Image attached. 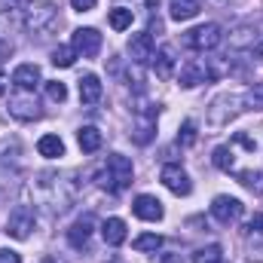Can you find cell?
Segmentation results:
<instances>
[{
    "mask_svg": "<svg viewBox=\"0 0 263 263\" xmlns=\"http://www.w3.org/2000/svg\"><path fill=\"white\" fill-rule=\"evenodd\" d=\"M92 227H95L92 214H83L80 220H73V227L67 230V242H70V248H86L89 239H92Z\"/></svg>",
    "mask_w": 263,
    "mask_h": 263,
    "instance_id": "4fadbf2b",
    "label": "cell"
},
{
    "mask_svg": "<svg viewBox=\"0 0 263 263\" xmlns=\"http://www.w3.org/2000/svg\"><path fill=\"white\" fill-rule=\"evenodd\" d=\"M37 150H40V156H46V159H59V156H65V141H62L59 135H43V138L37 141Z\"/></svg>",
    "mask_w": 263,
    "mask_h": 263,
    "instance_id": "ffe728a7",
    "label": "cell"
},
{
    "mask_svg": "<svg viewBox=\"0 0 263 263\" xmlns=\"http://www.w3.org/2000/svg\"><path fill=\"white\" fill-rule=\"evenodd\" d=\"M6 55H12V43H0V59H6Z\"/></svg>",
    "mask_w": 263,
    "mask_h": 263,
    "instance_id": "e575fe53",
    "label": "cell"
},
{
    "mask_svg": "<svg viewBox=\"0 0 263 263\" xmlns=\"http://www.w3.org/2000/svg\"><path fill=\"white\" fill-rule=\"evenodd\" d=\"M242 110H245V98L223 92V95L211 98V104H208V110H205V120H208L211 129H223V126H230Z\"/></svg>",
    "mask_w": 263,
    "mask_h": 263,
    "instance_id": "3957f363",
    "label": "cell"
},
{
    "mask_svg": "<svg viewBox=\"0 0 263 263\" xmlns=\"http://www.w3.org/2000/svg\"><path fill=\"white\" fill-rule=\"evenodd\" d=\"M0 263H22V254L12 248H0Z\"/></svg>",
    "mask_w": 263,
    "mask_h": 263,
    "instance_id": "4dcf8cb0",
    "label": "cell"
},
{
    "mask_svg": "<svg viewBox=\"0 0 263 263\" xmlns=\"http://www.w3.org/2000/svg\"><path fill=\"white\" fill-rule=\"evenodd\" d=\"M12 83L18 89H25V92H34L40 86V67L37 65H18L12 70Z\"/></svg>",
    "mask_w": 263,
    "mask_h": 263,
    "instance_id": "9a60e30c",
    "label": "cell"
},
{
    "mask_svg": "<svg viewBox=\"0 0 263 263\" xmlns=\"http://www.w3.org/2000/svg\"><path fill=\"white\" fill-rule=\"evenodd\" d=\"M34 227H37V214H34L31 205H15V208L9 211V217H6V236H12V239H18V242L31 239Z\"/></svg>",
    "mask_w": 263,
    "mask_h": 263,
    "instance_id": "5b68a950",
    "label": "cell"
},
{
    "mask_svg": "<svg viewBox=\"0 0 263 263\" xmlns=\"http://www.w3.org/2000/svg\"><path fill=\"white\" fill-rule=\"evenodd\" d=\"M168 9L175 22H190L199 15V0H168Z\"/></svg>",
    "mask_w": 263,
    "mask_h": 263,
    "instance_id": "d6986e66",
    "label": "cell"
},
{
    "mask_svg": "<svg viewBox=\"0 0 263 263\" xmlns=\"http://www.w3.org/2000/svg\"><path fill=\"white\" fill-rule=\"evenodd\" d=\"M159 181L175 193V196H190V190H193V181H190V175L181 168V165H175V162H168V165H162V172H159Z\"/></svg>",
    "mask_w": 263,
    "mask_h": 263,
    "instance_id": "9c48e42d",
    "label": "cell"
},
{
    "mask_svg": "<svg viewBox=\"0 0 263 263\" xmlns=\"http://www.w3.org/2000/svg\"><path fill=\"white\" fill-rule=\"evenodd\" d=\"M135 178V168H132V159L123 153H110L104 168L98 172V184L107 190V193H123Z\"/></svg>",
    "mask_w": 263,
    "mask_h": 263,
    "instance_id": "6da1fadb",
    "label": "cell"
},
{
    "mask_svg": "<svg viewBox=\"0 0 263 263\" xmlns=\"http://www.w3.org/2000/svg\"><path fill=\"white\" fill-rule=\"evenodd\" d=\"M220 263H227V260H220Z\"/></svg>",
    "mask_w": 263,
    "mask_h": 263,
    "instance_id": "f35d334b",
    "label": "cell"
},
{
    "mask_svg": "<svg viewBox=\"0 0 263 263\" xmlns=\"http://www.w3.org/2000/svg\"><path fill=\"white\" fill-rule=\"evenodd\" d=\"M6 6H22L18 0H0V12H6Z\"/></svg>",
    "mask_w": 263,
    "mask_h": 263,
    "instance_id": "d590c367",
    "label": "cell"
},
{
    "mask_svg": "<svg viewBox=\"0 0 263 263\" xmlns=\"http://www.w3.org/2000/svg\"><path fill=\"white\" fill-rule=\"evenodd\" d=\"M73 62H77L73 46H59V49H52V65L55 67H70Z\"/></svg>",
    "mask_w": 263,
    "mask_h": 263,
    "instance_id": "4316f807",
    "label": "cell"
},
{
    "mask_svg": "<svg viewBox=\"0 0 263 263\" xmlns=\"http://www.w3.org/2000/svg\"><path fill=\"white\" fill-rule=\"evenodd\" d=\"M95 3H98V0H70V6H73L77 12H92Z\"/></svg>",
    "mask_w": 263,
    "mask_h": 263,
    "instance_id": "1f68e13d",
    "label": "cell"
},
{
    "mask_svg": "<svg viewBox=\"0 0 263 263\" xmlns=\"http://www.w3.org/2000/svg\"><path fill=\"white\" fill-rule=\"evenodd\" d=\"M132 211H135V217H141V220H147V223H156V220H162V214H165V208H162V202L156 196H150V193H141V196L132 202Z\"/></svg>",
    "mask_w": 263,
    "mask_h": 263,
    "instance_id": "8fae6325",
    "label": "cell"
},
{
    "mask_svg": "<svg viewBox=\"0 0 263 263\" xmlns=\"http://www.w3.org/2000/svg\"><path fill=\"white\" fill-rule=\"evenodd\" d=\"M257 55H260V59H263V40H260V43H257Z\"/></svg>",
    "mask_w": 263,
    "mask_h": 263,
    "instance_id": "74e56055",
    "label": "cell"
},
{
    "mask_svg": "<svg viewBox=\"0 0 263 263\" xmlns=\"http://www.w3.org/2000/svg\"><path fill=\"white\" fill-rule=\"evenodd\" d=\"M242 98H245V107H248V110H263V83H257V86H254L251 92H245Z\"/></svg>",
    "mask_w": 263,
    "mask_h": 263,
    "instance_id": "83f0119b",
    "label": "cell"
},
{
    "mask_svg": "<svg viewBox=\"0 0 263 263\" xmlns=\"http://www.w3.org/2000/svg\"><path fill=\"white\" fill-rule=\"evenodd\" d=\"M156 59H153V67H156V73L162 77V80H168L172 73H175V65H178V59H175V49L172 46H162L159 52H153Z\"/></svg>",
    "mask_w": 263,
    "mask_h": 263,
    "instance_id": "ac0fdd59",
    "label": "cell"
},
{
    "mask_svg": "<svg viewBox=\"0 0 263 263\" xmlns=\"http://www.w3.org/2000/svg\"><path fill=\"white\" fill-rule=\"evenodd\" d=\"M242 211H245V205L236 196H214V202H211V217L217 223H227V227L236 223L242 217Z\"/></svg>",
    "mask_w": 263,
    "mask_h": 263,
    "instance_id": "30bf717a",
    "label": "cell"
},
{
    "mask_svg": "<svg viewBox=\"0 0 263 263\" xmlns=\"http://www.w3.org/2000/svg\"><path fill=\"white\" fill-rule=\"evenodd\" d=\"M159 248H162V236H156V233H144L135 239V251H141V254H156Z\"/></svg>",
    "mask_w": 263,
    "mask_h": 263,
    "instance_id": "7402d4cb",
    "label": "cell"
},
{
    "mask_svg": "<svg viewBox=\"0 0 263 263\" xmlns=\"http://www.w3.org/2000/svg\"><path fill=\"white\" fill-rule=\"evenodd\" d=\"M101 34H98V28H77L73 31V40H70V46H73V52L80 55V59H95L98 52H101Z\"/></svg>",
    "mask_w": 263,
    "mask_h": 263,
    "instance_id": "ba28073f",
    "label": "cell"
},
{
    "mask_svg": "<svg viewBox=\"0 0 263 263\" xmlns=\"http://www.w3.org/2000/svg\"><path fill=\"white\" fill-rule=\"evenodd\" d=\"M101 80L95 77V73H86V77H80V101L83 104H98L101 101Z\"/></svg>",
    "mask_w": 263,
    "mask_h": 263,
    "instance_id": "2e32d148",
    "label": "cell"
},
{
    "mask_svg": "<svg viewBox=\"0 0 263 263\" xmlns=\"http://www.w3.org/2000/svg\"><path fill=\"white\" fill-rule=\"evenodd\" d=\"M6 89H9V80H6V73H3V70H0V98H3V95H6Z\"/></svg>",
    "mask_w": 263,
    "mask_h": 263,
    "instance_id": "836d02e7",
    "label": "cell"
},
{
    "mask_svg": "<svg viewBox=\"0 0 263 263\" xmlns=\"http://www.w3.org/2000/svg\"><path fill=\"white\" fill-rule=\"evenodd\" d=\"M254 34H257V31H251V28H236V31L230 34V46H233V49H254V46L260 43Z\"/></svg>",
    "mask_w": 263,
    "mask_h": 263,
    "instance_id": "44dd1931",
    "label": "cell"
},
{
    "mask_svg": "<svg viewBox=\"0 0 263 263\" xmlns=\"http://www.w3.org/2000/svg\"><path fill=\"white\" fill-rule=\"evenodd\" d=\"M227 62L223 59H190L187 65L181 67V73H178V83L184 86V89H193L199 83H208V80H217L223 70H227Z\"/></svg>",
    "mask_w": 263,
    "mask_h": 263,
    "instance_id": "7a4b0ae2",
    "label": "cell"
},
{
    "mask_svg": "<svg viewBox=\"0 0 263 263\" xmlns=\"http://www.w3.org/2000/svg\"><path fill=\"white\" fill-rule=\"evenodd\" d=\"M220 40H223V31H220V25H214V22L199 25L193 31H187V37H184V43H187L193 52H211V49L220 46Z\"/></svg>",
    "mask_w": 263,
    "mask_h": 263,
    "instance_id": "8992f818",
    "label": "cell"
},
{
    "mask_svg": "<svg viewBox=\"0 0 263 263\" xmlns=\"http://www.w3.org/2000/svg\"><path fill=\"white\" fill-rule=\"evenodd\" d=\"M193 260L196 263H220L223 260V248L214 242V245H205V248H199L196 254H193Z\"/></svg>",
    "mask_w": 263,
    "mask_h": 263,
    "instance_id": "cb8c5ba5",
    "label": "cell"
},
{
    "mask_svg": "<svg viewBox=\"0 0 263 263\" xmlns=\"http://www.w3.org/2000/svg\"><path fill=\"white\" fill-rule=\"evenodd\" d=\"M101 236H104V242L107 245H123L126 242V236H129V230H126V220L123 217H107L104 223H101Z\"/></svg>",
    "mask_w": 263,
    "mask_h": 263,
    "instance_id": "5bb4252c",
    "label": "cell"
},
{
    "mask_svg": "<svg viewBox=\"0 0 263 263\" xmlns=\"http://www.w3.org/2000/svg\"><path fill=\"white\" fill-rule=\"evenodd\" d=\"M153 52H156V46H153V34H135L129 40V59L135 65H144V62H150L153 59Z\"/></svg>",
    "mask_w": 263,
    "mask_h": 263,
    "instance_id": "7c38bea8",
    "label": "cell"
},
{
    "mask_svg": "<svg viewBox=\"0 0 263 263\" xmlns=\"http://www.w3.org/2000/svg\"><path fill=\"white\" fill-rule=\"evenodd\" d=\"M233 162H236V159H233V147H230V144H223V147L214 150V165H217L220 172H233Z\"/></svg>",
    "mask_w": 263,
    "mask_h": 263,
    "instance_id": "484cf974",
    "label": "cell"
},
{
    "mask_svg": "<svg viewBox=\"0 0 263 263\" xmlns=\"http://www.w3.org/2000/svg\"><path fill=\"white\" fill-rule=\"evenodd\" d=\"M205 3H211V6H230V0H205Z\"/></svg>",
    "mask_w": 263,
    "mask_h": 263,
    "instance_id": "8d00e7d4",
    "label": "cell"
},
{
    "mask_svg": "<svg viewBox=\"0 0 263 263\" xmlns=\"http://www.w3.org/2000/svg\"><path fill=\"white\" fill-rule=\"evenodd\" d=\"M9 117L12 120H18V123H34V120H40L43 117V110H40V101L34 98V92H18V95H12L9 98Z\"/></svg>",
    "mask_w": 263,
    "mask_h": 263,
    "instance_id": "52a82bcc",
    "label": "cell"
},
{
    "mask_svg": "<svg viewBox=\"0 0 263 263\" xmlns=\"http://www.w3.org/2000/svg\"><path fill=\"white\" fill-rule=\"evenodd\" d=\"M239 184L248 187L251 193H263V172H236Z\"/></svg>",
    "mask_w": 263,
    "mask_h": 263,
    "instance_id": "d4e9b609",
    "label": "cell"
},
{
    "mask_svg": "<svg viewBox=\"0 0 263 263\" xmlns=\"http://www.w3.org/2000/svg\"><path fill=\"white\" fill-rule=\"evenodd\" d=\"M25 9V15H22V25H25V31L28 34H46L52 25H55V18H59V6L55 3H28V6H22Z\"/></svg>",
    "mask_w": 263,
    "mask_h": 263,
    "instance_id": "277c9868",
    "label": "cell"
},
{
    "mask_svg": "<svg viewBox=\"0 0 263 263\" xmlns=\"http://www.w3.org/2000/svg\"><path fill=\"white\" fill-rule=\"evenodd\" d=\"M248 230H251V233H260V236H263V214H254V217H251Z\"/></svg>",
    "mask_w": 263,
    "mask_h": 263,
    "instance_id": "d6a6232c",
    "label": "cell"
},
{
    "mask_svg": "<svg viewBox=\"0 0 263 263\" xmlns=\"http://www.w3.org/2000/svg\"><path fill=\"white\" fill-rule=\"evenodd\" d=\"M107 18H110V28L114 31H126V28H132V18L135 15H132V9H126V6H117V9H110Z\"/></svg>",
    "mask_w": 263,
    "mask_h": 263,
    "instance_id": "603a6c76",
    "label": "cell"
},
{
    "mask_svg": "<svg viewBox=\"0 0 263 263\" xmlns=\"http://www.w3.org/2000/svg\"><path fill=\"white\" fill-rule=\"evenodd\" d=\"M46 95H49V101H59V104H62L67 98V86L59 83V80H49V83H46Z\"/></svg>",
    "mask_w": 263,
    "mask_h": 263,
    "instance_id": "f1b7e54d",
    "label": "cell"
},
{
    "mask_svg": "<svg viewBox=\"0 0 263 263\" xmlns=\"http://www.w3.org/2000/svg\"><path fill=\"white\" fill-rule=\"evenodd\" d=\"M77 144H80L83 153H98L101 144H104V138H101V132L95 129V126H83V129L77 132Z\"/></svg>",
    "mask_w": 263,
    "mask_h": 263,
    "instance_id": "e0dca14e",
    "label": "cell"
},
{
    "mask_svg": "<svg viewBox=\"0 0 263 263\" xmlns=\"http://www.w3.org/2000/svg\"><path fill=\"white\" fill-rule=\"evenodd\" d=\"M178 141H181V144H184V147H187V144H193V141H196V123H193V120H187V123H184V126H181V135H178Z\"/></svg>",
    "mask_w": 263,
    "mask_h": 263,
    "instance_id": "f546056e",
    "label": "cell"
}]
</instances>
